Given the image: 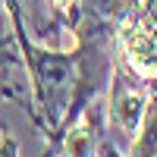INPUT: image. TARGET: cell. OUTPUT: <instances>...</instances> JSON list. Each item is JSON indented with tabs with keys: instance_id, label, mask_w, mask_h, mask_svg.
Returning <instances> with one entry per match:
<instances>
[{
	"instance_id": "cell-1",
	"label": "cell",
	"mask_w": 157,
	"mask_h": 157,
	"mask_svg": "<svg viewBox=\"0 0 157 157\" xmlns=\"http://www.w3.org/2000/svg\"><path fill=\"white\" fill-rule=\"evenodd\" d=\"M3 6L13 16V35H16V44L22 50L25 69H29V85H32V94L38 104V126L54 145L60 135L63 116L69 110L72 88H75V50L63 54V50H50V47L35 44L22 25L19 3L16 0H3Z\"/></svg>"
},
{
	"instance_id": "cell-2",
	"label": "cell",
	"mask_w": 157,
	"mask_h": 157,
	"mask_svg": "<svg viewBox=\"0 0 157 157\" xmlns=\"http://www.w3.org/2000/svg\"><path fill=\"white\" fill-rule=\"evenodd\" d=\"M120 63L145 82H157V0H138L113 35Z\"/></svg>"
},
{
	"instance_id": "cell-3",
	"label": "cell",
	"mask_w": 157,
	"mask_h": 157,
	"mask_svg": "<svg viewBox=\"0 0 157 157\" xmlns=\"http://www.w3.org/2000/svg\"><path fill=\"white\" fill-rule=\"evenodd\" d=\"M148 98H151V82H145L132 69H126L123 63H113L110 101H107V129H110L107 138L120 151L129 148V141L141 123V113L148 107Z\"/></svg>"
},
{
	"instance_id": "cell-4",
	"label": "cell",
	"mask_w": 157,
	"mask_h": 157,
	"mask_svg": "<svg viewBox=\"0 0 157 157\" xmlns=\"http://www.w3.org/2000/svg\"><path fill=\"white\" fill-rule=\"evenodd\" d=\"M123 154L126 157H157V82H151L148 107L141 113V123H138L135 135Z\"/></svg>"
},
{
	"instance_id": "cell-5",
	"label": "cell",
	"mask_w": 157,
	"mask_h": 157,
	"mask_svg": "<svg viewBox=\"0 0 157 157\" xmlns=\"http://www.w3.org/2000/svg\"><path fill=\"white\" fill-rule=\"evenodd\" d=\"M50 6L60 13V22H63V25H69V29H75L78 19H82V13H85L82 0H50Z\"/></svg>"
},
{
	"instance_id": "cell-6",
	"label": "cell",
	"mask_w": 157,
	"mask_h": 157,
	"mask_svg": "<svg viewBox=\"0 0 157 157\" xmlns=\"http://www.w3.org/2000/svg\"><path fill=\"white\" fill-rule=\"evenodd\" d=\"M0 157H19V145H16V138L6 135V129L0 126Z\"/></svg>"
},
{
	"instance_id": "cell-7",
	"label": "cell",
	"mask_w": 157,
	"mask_h": 157,
	"mask_svg": "<svg viewBox=\"0 0 157 157\" xmlns=\"http://www.w3.org/2000/svg\"><path fill=\"white\" fill-rule=\"evenodd\" d=\"M98 157H126V154H123L120 148H116V145H113V141H110L107 135H104V138H101V145H98Z\"/></svg>"
}]
</instances>
